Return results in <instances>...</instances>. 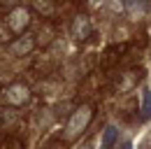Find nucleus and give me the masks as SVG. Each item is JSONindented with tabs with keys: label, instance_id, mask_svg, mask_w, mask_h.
I'll use <instances>...</instances> for the list:
<instances>
[{
	"label": "nucleus",
	"instance_id": "1",
	"mask_svg": "<svg viewBox=\"0 0 151 149\" xmlns=\"http://www.w3.org/2000/svg\"><path fill=\"white\" fill-rule=\"evenodd\" d=\"M91 119H93V107H91V105H79V107L72 112L68 126H65V137H68V140L79 137V135L86 130V126L91 124Z\"/></svg>",
	"mask_w": 151,
	"mask_h": 149
},
{
	"label": "nucleus",
	"instance_id": "3",
	"mask_svg": "<svg viewBox=\"0 0 151 149\" xmlns=\"http://www.w3.org/2000/svg\"><path fill=\"white\" fill-rule=\"evenodd\" d=\"M5 100L9 103V105H14V107H19V105H26L28 100H30V89L26 86V84H12V86H7L5 89Z\"/></svg>",
	"mask_w": 151,
	"mask_h": 149
},
{
	"label": "nucleus",
	"instance_id": "11",
	"mask_svg": "<svg viewBox=\"0 0 151 149\" xmlns=\"http://www.w3.org/2000/svg\"><path fill=\"white\" fill-rule=\"evenodd\" d=\"M95 2H98V0H95Z\"/></svg>",
	"mask_w": 151,
	"mask_h": 149
},
{
	"label": "nucleus",
	"instance_id": "4",
	"mask_svg": "<svg viewBox=\"0 0 151 149\" xmlns=\"http://www.w3.org/2000/svg\"><path fill=\"white\" fill-rule=\"evenodd\" d=\"M72 35L77 40H86L91 37V19L88 17H77L72 21Z\"/></svg>",
	"mask_w": 151,
	"mask_h": 149
},
{
	"label": "nucleus",
	"instance_id": "9",
	"mask_svg": "<svg viewBox=\"0 0 151 149\" xmlns=\"http://www.w3.org/2000/svg\"><path fill=\"white\" fill-rule=\"evenodd\" d=\"M2 2H14V0H2Z\"/></svg>",
	"mask_w": 151,
	"mask_h": 149
},
{
	"label": "nucleus",
	"instance_id": "5",
	"mask_svg": "<svg viewBox=\"0 0 151 149\" xmlns=\"http://www.w3.org/2000/svg\"><path fill=\"white\" fill-rule=\"evenodd\" d=\"M30 49H33V40L30 37H21L14 44H9V54H14V56H23V54H28Z\"/></svg>",
	"mask_w": 151,
	"mask_h": 149
},
{
	"label": "nucleus",
	"instance_id": "8",
	"mask_svg": "<svg viewBox=\"0 0 151 149\" xmlns=\"http://www.w3.org/2000/svg\"><path fill=\"white\" fill-rule=\"evenodd\" d=\"M77 149H93V137H88V140H84V142H81V145H79Z\"/></svg>",
	"mask_w": 151,
	"mask_h": 149
},
{
	"label": "nucleus",
	"instance_id": "6",
	"mask_svg": "<svg viewBox=\"0 0 151 149\" xmlns=\"http://www.w3.org/2000/svg\"><path fill=\"white\" fill-rule=\"evenodd\" d=\"M116 137H119L116 126H107L105 133H102V149H112L114 145H116Z\"/></svg>",
	"mask_w": 151,
	"mask_h": 149
},
{
	"label": "nucleus",
	"instance_id": "10",
	"mask_svg": "<svg viewBox=\"0 0 151 149\" xmlns=\"http://www.w3.org/2000/svg\"><path fill=\"white\" fill-rule=\"evenodd\" d=\"M142 149H149V147H142Z\"/></svg>",
	"mask_w": 151,
	"mask_h": 149
},
{
	"label": "nucleus",
	"instance_id": "7",
	"mask_svg": "<svg viewBox=\"0 0 151 149\" xmlns=\"http://www.w3.org/2000/svg\"><path fill=\"white\" fill-rule=\"evenodd\" d=\"M142 119H144V121H149L151 119V91L149 89H144V91H142Z\"/></svg>",
	"mask_w": 151,
	"mask_h": 149
},
{
	"label": "nucleus",
	"instance_id": "2",
	"mask_svg": "<svg viewBox=\"0 0 151 149\" xmlns=\"http://www.w3.org/2000/svg\"><path fill=\"white\" fill-rule=\"evenodd\" d=\"M28 23H30V12H28L26 7L12 9L9 17H7V28H9L12 33H17V35H21V33L28 28Z\"/></svg>",
	"mask_w": 151,
	"mask_h": 149
}]
</instances>
